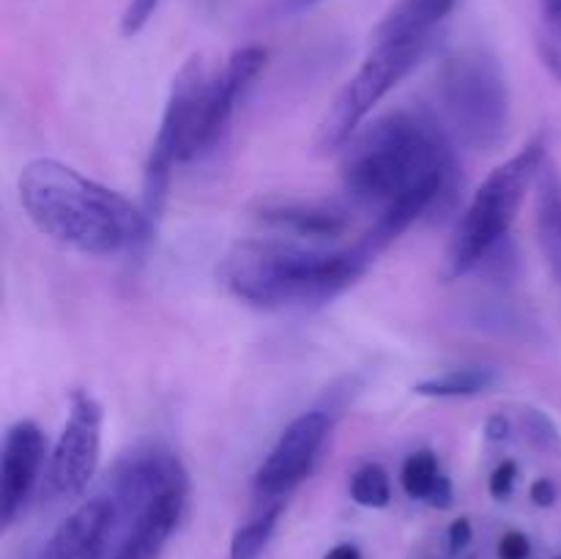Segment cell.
<instances>
[{
    "label": "cell",
    "instance_id": "d6986e66",
    "mask_svg": "<svg viewBox=\"0 0 561 559\" xmlns=\"http://www.w3.org/2000/svg\"><path fill=\"white\" fill-rule=\"evenodd\" d=\"M283 507L274 504L266 513L252 518L250 524L241 526L233 535V543H230V559H261V554L266 551L268 540H272L274 529H277V521Z\"/></svg>",
    "mask_w": 561,
    "mask_h": 559
},
{
    "label": "cell",
    "instance_id": "f1b7e54d",
    "mask_svg": "<svg viewBox=\"0 0 561 559\" xmlns=\"http://www.w3.org/2000/svg\"><path fill=\"white\" fill-rule=\"evenodd\" d=\"M296 3H299V5H307V3H312V0H296Z\"/></svg>",
    "mask_w": 561,
    "mask_h": 559
},
{
    "label": "cell",
    "instance_id": "3957f363",
    "mask_svg": "<svg viewBox=\"0 0 561 559\" xmlns=\"http://www.w3.org/2000/svg\"><path fill=\"white\" fill-rule=\"evenodd\" d=\"M367 239L351 247H318L299 241H241L225 258L219 277L247 305L285 307L323 305L348 290L376 261Z\"/></svg>",
    "mask_w": 561,
    "mask_h": 559
},
{
    "label": "cell",
    "instance_id": "2e32d148",
    "mask_svg": "<svg viewBox=\"0 0 561 559\" xmlns=\"http://www.w3.org/2000/svg\"><path fill=\"white\" fill-rule=\"evenodd\" d=\"M455 9V0H398L378 22L373 42H422Z\"/></svg>",
    "mask_w": 561,
    "mask_h": 559
},
{
    "label": "cell",
    "instance_id": "277c9868",
    "mask_svg": "<svg viewBox=\"0 0 561 559\" xmlns=\"http://www.w3.org/2000/svg\"><path fill=\"white\" fill-rule=\"evenodd\" d=\"M107 493L118 504L110 559L162 557L190 499V480L179 458L164 449H140L115 466Z\"/></svg>",
    "mask_w": 561,
    "mask_h": 559
},
{
    "label": "cell",
    "instance_id": "ba28073f",
    "mask_svg": "<svg viewBox=\"0 0 561 559\" xmlns=\"http://www.w3.org/2000/svg\"><path fill=\"white\" fill-rule=\"evenodd\" d=\"M208 80V71L203 58H190L179 69L170 85L168 104H164L162 124L148 151L146 170H142V212L148 214L153 225L162 219L164 203H168L170 179H173L175 164L184 162L186 137H190L192 115H195L197 96Z\"/></svg>",
    "mask_w": 561,
    "mask_h": 559
},
{
    "label": "cell",
    "instance_id": "9a60e30c",
    "mask_svg": "<svg viewBox=\"0 0 561 559\" xmlns=\"http://www.w3.org/2000/svg\"><path fill=\"white\" fill-rule=\"evenodd\" d=\"M535 225L542 258L561 290V173L551 159L535 181Z\"/></svg>",
    "mask_w": 561,
    "mask_h": 559
},
{
    "label": "cell",
    "instance_id": "7402d4cb",
    "mask_svg": "<svg viewBox=\"0 0 561 559\" xmlns=\"http://www.w3.org/2000/svg\"><path fill=\"white\" fill-rule=\"evenodd\" d=\"M159 3H162V0H126V9L124 14H121V33H124L126 38L137 36V33L148 25V20H151L153 11L159 9Z\"/></svg>",
    "mask_w": 561,
    "mask_h": 559
},
{
    "label": "cell",
    "instance_id": "44dd1931",
    "mask_svg": "<svg viewBox=\"0 0 561 559\" xmlns=\"http://www.w3.org/2000/svg\"><path fill=\"white\" fill-rule=\"evenodd\" d=\"M537 55H540L548 75L561 85V25L540 22V27H537Z\"/></svg>",
    "mask_w": 561,
    "mask_h": 559
},
{
    "label": "cell",
    "instance_id": "7c38bea8",
    "mask_svg": "<svg viewBox=\"0 0 561 559\" xmlns=\"http://www.w3.org/2000/svg\"><path fill=\"white\" fill-rule=\"evenodd\" d=\"M47 458V436L36 422L20 420L5 431L0 453V521L5 529L25 513L33 493L42 491Z\"/></svg>",
    "mask_w": 561,
    "mask_h": 559
},
{
    "label": "cell",
    "instance_id": "7a4b0ae2",
    "mask_svg": "<svg viewBox=\"0 0 561 559\" xmlns=\"http://www.w3.org/2000/svg\"><path fill=\"white\" fill-rule=\"evenodd\" d=\"M16 197L38 233L80 255H126L153 236L142 206L58 159H31L16 175Z\"/></svg>",
    "mask_w": 561,
    "mask_h": 559
},
{
    "label": "cell",
    "instance_id": "ffe728a7",
    "mask_svg": "<svg viewBox=\"0 0 561 559\" xmlns=\"http://www.w3.org/2000/svg\"><path fill=\"white\" fill-rule=\"evenodd\" d=\"M351 499L362 507H387L392 499V486H389V475L378 464H365L351 475Z\"/></svg>",
    "mask_w": 561,
    "mask_h": 559
},
{
    "label": "cell",
    "instance_id": "5bb4252c",
    "mask_svg": "<svg viewBox=\"0 0 561 559\" xmlns=\"http://www.w3.org/2000/svg\"><path fill=\"white\" fill-rule=\"evenodd\" d=\"M257 217L299 239H332L348 228V214L343 208L316 201H268Z\"/></svg>",
    "mask_w": 561,
    "mask_h": 559
},
{
    "label": "cell",
    "instance_id": "603a6c76",
    "mask_svg": "<svg viewBox=\"0 0 561 559\" xmlns=\"http://www.w3.org/2000/svg\"><path fill=\"white\" fill-rule=\"evenodd\" d=\"M529 537L524 532H507L499 540V559H529Z\"/></svg>",
    "mask_w": 561,
    "mask_h": 559
},
{
    "label": "cell",
    "instance_id": "30bf717a",
    "mask_svg": "<svg viewBox=\"0 0 561 559\" xmlns=\"http://www.w3.org/2000/svg\"><path fill=\"white\" fill-rule=\"evenodd\" d=\"M266 49L250 44V47L236 49L217 75H208L206 85H203L201 96H197L195 115H192L184 162L206 157V153H211L222 142L225 132H228L230 121H233L236 104L241 102V96L257 80V75L266 66Z\"/></svg>",
    "mask_w": 561,
    "mask_h": 559
},
{
    "label": "cell",
    "instance_id": "6da1fadb",
    "mask_svg": "<svg viewBox=\"0 0 561 559\" xmlns=\"http://www.w3.org/2000/svg\"><path fill=\"white\" fill-rule=\"evenodd\" d=\"M340 179L351 203L376 214L365 239L381 252L453 197L458 159L447 126L422 110L400 107L362 126L340 148Z\"/></svg>",
    "mask_w": 561,
    "mask_h": 559
},
{
    "label": "cell",
    "instance_id": "4fadbf2b",
    "mask_svg": "<svg viewBox=\"0 0 561 559\" xmlns=\"http://www.w3.org/2000/svg\"><path fill=\"white\" fill-rule=\"evenodd\" d=\"M118 532V504L107 491L71 510L44 543L38 559H104Z\"/></svg>",
    "mask_w": 561,
    "mask_h": 559
},
{
    "label": "cell",
    "instance_id": "4316f807",
    "mask_svg": "<svg viewBox=\"0 0 561 559\" xmlns=\"http://www.w3.org/2000/svg\"><path fill=\"white\" fill-rule=\"evenodd\" d=\"M553 497H557V491H553V486L548 480H537L535 488H531V499H535L540 507H548V504H553Z\"/></svg>",
    "mask_w": 561,
    "mask_h": 559
},
{
    "label": "cell",
    "instance_id": "9c48e42d",
    "mask_svg": "<svg viewBox=\"0 0 561 559\" xmlns=\"http://www.w3.org/2000/svg\"><path fill=\"white\" fill-rule=\"evenodd\" d=\"M102 427L104 411L93 395H71L69 414L53 444L42 480V499L60 502V499L80 497L93 480L102 458Z\"/></svg>",
    "mask_w": 561,
    "mask_h": 559
},
{
    "label": "cell",
    "instance_id": "ac0fdd59",
    "mask_svg": "<svg viewBox=\"0 0 561 559\" xmlns=\"http://www.w3.org/2000/svg\"><path fill=\"white\" fill-rule=\"evenodd\" d=\"M496 384V370L488 365L453 367L447 373L425 378L414 384V392L422 398H471V395L488 392Z\"/></svg>",
    "mask_w": 561,
    "mask_h": 559
},
{
    "label": "cell",
    "instance_id": "8992f818",
    "mask_svg": "<svg viewBox=\"0 0 561 559\" xmlns=\"http://www.w3.org/2000/svg\"><path fill=\"white\" fill-rule=\"evenodd\" d=\"M447 132L471 151H496L510 132V88L502 66L485 49L449 55L436 80Z\"/></svg>",
    "mask_w": 561,
    "mask_h": 559
},
{
    "label": "cell",
    "instance_id": "52a82bcc",
    "mask_svg": "<svg viewBox=\"0 0 561 559\" xmlns=\"http://www.w3.org/2000/svg\"><path fill=\"white\" fill-rule=\"evenodd\" d=\"M431 44L433 38H422V42H373L365 64L340 88L334 102L329 104L327 115L318 124V151H340L362 129L370 110L425 58Z\"/></svg>",
    "mask_w": 561,
    "mask_h": 559
},
{
    "label": "cell",
    "instance_id": "484cf974",
    "mask_svg": "<svg viewBox=\"0 0 561 559\" xmlns=\"http://www.w3.org/2000/svg\"><path fill=\"white\" fill-rule=\"evenodd\" d=\"M540 3V22L561 25V0H537Z\"/></svg>",
    "mask_w": 561,
    "mask_h": 559
},
{
    "label": "cell",
    "instance_id": "d4e9b609",
    "mask_svg": "<svg viewBox=\"0 0 561 559\" xmlns=\"http://www.w3.org/2000/svg\"><path fill=\"white\" fill-rule=\"evenodd\" d=\"M469 540H471V524H469V521H466V518L455 521L453 529H449V548H453V551H460V548H463Z\"/></svg>",
    "mask_w": 561,
    "mask_h": 559
},
{
    "label": "cell",
    "instance_id": "cb8c5ba5",
    "mask_svg": "<svg viewBox=\"0 0 561 559\" xmlns=\"http://www.w3.org/2000/svg\"><path fill=\"white\" fill-rule=\"evenodd\" d=\"M515 477H518V466H515L513 460H504V464L499 466V469L493 471V477H491V493H493V497L507 499L510 493H513Z\"/></svg>",
    "mask_w": 561,
    "mask_h": 559
},
{
    "label": "cell",
    "instance_id": "5b68a950",
    "mask_svg": "<svg viewBox=\"0 0 561 559\" xmlns=\"http://www.w3.org/2000/svg\"><path fill=\"white\" fill-rule=\"evenodd\" d=\"M546 159L548 142L546 137L537 135L515 157L491 170V175L474 192L449 236L442 269L444 277L458 280L463 274L477 272L480 263L507 239L526 195L529 190H535V181Z\"/></svg>",
    "mask_w": 561,
    "mask_h": 559
},
{
    "label": "cell",
    "instance_id": "83f0119b",
    "mask_svg": "<svg viewBox=\"0 0 561 559\" xmlns=\"http://www.w3.org/2000/svg\"><path fill=\"white\" fill-rule=\"evenodd\" d=\"M323 559H362V551L356 546H351V543H340Z\"/></svg>",
    "mask_w": 561,
    "mask_h": 559
},
{
    "label": "cell",
    "instance_id": "e0dca14e",
    "mask_svg": "<svg viewBox=\"0 0 561 559\" xmlns=\"http://www.w3.org/2000/svg\"><path fill=\"white\" fill-rule=\"evenodd\" d=\"M400 486H403L405 497L414 502H427L433 507L453 504V482L444 477L436 453L431 449H416L405 458L403 469H400Z\"/></svg>",
    "mask_w": 561,
    "mask_h": 559
},
{
    "label": "cell",
    "instance_id": "8fae6325",
    "mask_svg": "<svg viewBox=\"0 0 561 559\" xmlns=\"http://www.w3.org/2000/svg\"><path fill=\"white\" fill-rule=\"evenodd\" d=\"M329 433H332V417L327 411H305L290 425H285L252 477L255 497L263 502L288 497L299 482L310 477Z\"/></svg>",
    "mask_w": 561,
    "mask_h": 559
}]
</instances>
